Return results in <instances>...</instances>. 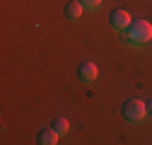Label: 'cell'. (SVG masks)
<instances>
[{"mask_svg":"<svg viewBox=\"0 0 152 145\" xmlns=\"http://www.w3.org/2000/svg\"><path fill=\"white\" fill-rule=\"evenodd\" d=\"M126 34H128V44L145 46V44L152 41V24L147 20H133L130 27L126 29Z\"/></svg>","mask_w":152,"mask_h":145,"instance_id":"cell-1","label":"cell"},{"mask_svg":"<svg viewBox=\"0 0 152 145\" xmlns=\"http://www.w3.org/2000/svg\"><path fill=\"white\" fill-rule=\"evenodd\" d=\"M121 114H123V119L130 121V123H142L145 116H147V104L140 102V99H128V102H123Z\"/></svg>","mask_w":152,"mask_h":145,"instance_id":"cell-2","label":"cell"},{"mask_svg":"<svg viewBox=\"0 0 152 145\" xmlns=\"http://www.w3.org/2000/svg\"><path fill=\"white\" fill-rule=\"evenodd\" d=\"M109 22L113 24V29H116V31H126V29L130 27V22H133V20H130V15H128L126 10H121V7H118V10H113V12H111Z\"/></svg>","mask_w":152,"mask_h":145,"instance_id":"cell-3","label":"cell"},{"mask_svg":"<svg viewBox=\"0 0 152 145\" xmlns=\"http://www.w3.org/2000/svg\"><path fill=\"white\" fill-rule=\"evenodd\" d=\"M97 75H99V70H97L94 63H80V65H77V80H80V82L92 85L94 80H97Z\"/></svg>","mask_w":152,"mask_h":145,"instance_id":"cell-4","label":"cell"},{"mask_svg":"<svg viewBox=\"0 0 152 145\" xmlns=\"http://www.w3.org/2000/svg\"><path fill=\"white\" fill-rule=\"evenodd\" d=\"M58 138H61V133L56 131L53 126H51V128H44V131L39 133V143H41V145H56Z\"/></svg>","mask_w":152,"mask_h":145,"instance_id":"cell-5","label":"cell"},{"mask_svg":"<svg viewBox=\"0 0 152 145\" xmlns=\"http://www.w3.org/2000/svg\"><path fill=\"white\" fill-rule=\"evenodd\" d=\"M82 3L80 0H70V3H65V17L68 20H80V15H82Z\"/></svg>","mask_w":152,"mask_h":145,"instance_id":"cell-6","label":"cell"},{"mask_svg":"<svg viewBox=\"0 0 152 145\" xmlns=\"http://www.w3.org/2000/svg\"><path fill=\"white\" fill-rule=\"evenodd\" d=\"M51 126H53V128L58 131L61 135H65V133L70 131V123H68V119H63V116H58V119H56V121H53Z\"/></svg>","mask_w":152,"mask_h":145,"instance_id":"cell-7","label":"cell"},{"mask_svg":"<svg viewBox=\"0 0 152 145\" xmlns=\"http://www.w3.org/2000/svg\"><path fill=\"white\" fill-rule=\"evenodd\" d=\"M85 10H99L102 7V0H80Z\"/></svg>","mask_w":152,"mask_h":145,"instance_id":"cell-8","label":"cell"},{"mask_svg":"<svg viewBox=\"0 0 152 145\" xmlns=\"http://www.w3.org/2000/svg\"><path fill=\"white\" fill-rule=\"evenodd\" d=\"M147 114H150V116H152V99H150V102H147Z\"/></svg>","mask_w":152,"mask_h":145,"instance_id":"cell-9","label":"cell"}]
</instances>
